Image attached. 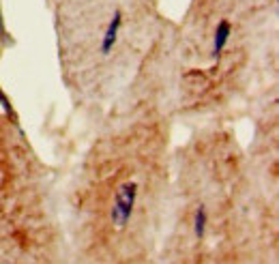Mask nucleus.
I'll use <instances>...</instances> for the list:
<instances>
[{"instance_id": "obj_1", "label": "nucleus", "mask_w": 279, "mask_h": 264, "mask_svg": "<svg viewBox=\"0 0 279 264\" xmlns=\"http://www.w3.org/2000/svg\"><path fill=\"white\" fill-rule=\"evenodd\" d=\"M69 88L84 101L116 94L166 39L159 0H43Z\"/></svg>"}, {"instance_id": "obj_2", "label": "nucleus", "mask_w": 279, "mask_h": 264, "mask_svg": "<svg viewBox=\"0 0 279 264\" xmlns=\"http://www.w3.org/2000/svg\"><path fill=\"white\" fill-rule=\"evenodd\" d=\"M279 0H189L159 54L181 63V94L189 105L223 97L245 78L258 50L275 43Z\"/></svg>"}]
</instances>
